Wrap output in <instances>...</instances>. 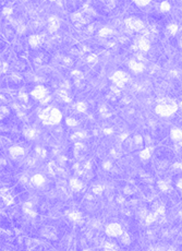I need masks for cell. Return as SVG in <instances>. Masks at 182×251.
Masks as SVG:
<instances>
[{
	"instance_id": "9",
	"label": "cell",
	"mask_w": 182,
	"mask_h": 251,
	"mask_svg": "<svg viewBox=\"0 0 182 251\" xmlns=\"http://www.w3.org/2000/svg\"><path fill=\"white\" fill-rule=\"evenodd\" d=\"M151 47V44H149V40L145 37H142L141 40H139V48L142 52H147Z\"/></svg>"
},
{
	"instance_id": "6",
	"label": "cell",
	"mask_w": 182,
	"mask_h": 251,
	"mask_svg": "<svg viewBox=\"0 0 182 251\" xmlns=\"http://www.w3.org/2000/svg\"><path fill=\"white\" fill-rule=\"evenodd\" d=\"M170 136L173 142H176L178 145H182V129L172 128L170 131Z\"/></svg>"
},
{
	"instance_id": "31",
	"label": "cell",
	"mask_w": 182,
	"mask_h": 251,
	"mask_svg": "<svg viewBox=\"0 0 182 251\" xmlns=\"http://www.w3.org/2000/svg\"><path fill=\"white\" fill-rule=\"evenodd\" d=\"M177 187L179 188L180 190H182V179H181V180H179V182L177 183Z\"/></svg>"
},
{
	"instance_id": "29",
	"label": "cell",
	"mask_w": 182,
	"mask_h": 251,
	"mask_svg": "<svg viewBox=\"0 0 182 251\" xmlns=\"http://www.w3.org/2000/svg\"><path fill=\"white\" fill-rule=\"evenodd\" d=\"M135 141H136L137 144H141L142 143V138L141 136H135Z\"/></svg>"
},
{
	"instance_id": "27",
	"label": "cell",
	"mask_w": 182,
	"mask_h": 251,
	"mask_svg": "<svg viewBox=\"0 0 182 251\" xmlns=\"http://www.w3.org/2000/svg\"><path fill=\"white\" fill-rule=\"evenodd\" d=\"M36 153H38L40 156H45V151H44L43 149L37 148V149H36Z\"/></svg>"
},
{
	"instance_id": "16",
	"label": "cell",
	"mask_w": 182,
	"mask_h": 251,
	"mask_svg": "<svg viewBox=\"0 0 182 251\" xmlns=\"http://www.w3.org/2000/svg\"><path fill=\"white\" fill-rule=\"evenodd\" d=\"M151 157V150H149L148 148L147 149H144V150L141 152V158H143V160H147V158Z\"/></svg>"
},
{
	"instance_id": "2",
	"label": "cell",
	"mask_w": 182,
	"mask_h": 251,
	"mask_svg": "<svg viewBox=\"0 0 182 251\" xmlns=\"http://www.w3.org/2000/svg\"><path fill=\"white\" fill-rule=\"evenodd\" d=\"M61 113L57 108H47L40 114V118L44 121H47L48 123H57L61 120Z\"/></svg>"
},
{
	"instance_id": "5",
	"label": "cell",
	"mask_w": 182,
	"mask_h": 251,
	"mask_svg": "<svg viewBox=\"0 0 182 251\" xmlns=\"http://www.w3.org/2000/svg\"><path fill=\"white\" fill-rule=\"evenodd\" d=\"M106 232L110 237H116V236H120L122 234V228H121V226L119 224L112 223L109 224L106 227Z\"/></svg>"
},
{
	"instance_id": "7",
	"label": "cell",
	"mask_w": 182,
	"mask_h": 251,
	"mask_svg": "<svg viewBox=\"0 0 182 251\" xmlns=\"http://www.w3.org/2000/svg\"><path fill=\"white\" fill-rule=\"evenodd\" d=\"M32 95H33V97H35L36 99H43V98H45L46 95H47V91H46L45 87L37 86L33 90Z\"/></svg>"
},
{
	"instance_id": "11",
	"label": "cell",
	"mask_w": 182,
	"mask_h": 251,
	"mask_svg": "<svg viewBox=\"0 0 182 251\" xmlns=\"http://www.w3.org/2000/svg\"><path fill=\"white\" fill-rule=\"evenodd\" d=\"M31 181L34 186H42L45 180H44V177L42 176V175H34V176L32 177Z\"/></svg>"
},
{
	"instance_id": "28",
	"label": "cell",
	"mask_w": 182,
	"mask_h": 251,
	"mask_svg": "<svg viewBox=\"0 0 182 251\" xmlns=\"http://www.w3.org/2000/svg\"><path fill=\"white\" fill-rule=\"evenodd\" d=\"M173 168H176V169H182V164H181V163H176V164L173 165Z\"/></svg>"
},
{
	"instance_id": "13",
	"label": "cell",
	"mask_w": 182,
	"mask_h": 251,
	"mask_svg": "<svg viewBox=\"0 0 182 251\" xmlns=\"http://www.w3.org/2000/svg\"><path fill=\"white\" fill-rule=\"evenodd\" d=\"M70 185H71L72 189H73V190H75V191L81 190V188H82V182H81L80 180H78V179H72L71 182H70Z\"/></svg>"
},
{
	"instance_id": "12",
	"label": "cell",
	"mask_w": 182,
	"mask_h": 251,
	"mask_svg": "<svg viewBox=\"0 0 182 251\" xmlns=\"http://www.w3.org/2000/svg\"><path fill=\"white\" fill-rule=\"evenodd\" d=\"M10 153H11L12 156H20V155H23L24 150L21 148V146H13V148L10 149Z\"/></svg>"
},
{
	"instance_id": "8",
	"label": "cell",
	"mask_w": 182,
	"mask_h": 251,
	"mask_svg": "<svg viewBox=\"0 0 182 251\" xmlns=\"http://www.w3.org/2000/svg\"><path fill=\"white\" fill-rule=\"evenodd\" d=\"M129 67H130V69L133 71V72H136V73L142 72L145 68L144 65H143L142 62H139V61H136V60H131L130 64H129Z\"/></svg>"
},
{
	"instance_id": "22",
	"label": "cell",
	"mask_w": 182,
	"mask_h": 251,
	"mask_svg": "<svg viewBox=\"0 0 182 251\" xmlns=\"http://www.w3.org/2000/svg\"><path fill=\"white\" fill-rule=\"evenodd\" d=\"M110 33H111V30H109V28H107V27L102 28V30L99 31V35L100 36H107V35H109Z\"/></svg>"
},
{
	"instance_id": "24",
	"label": "cell",
	"mask_w": 182,
	"mask_h": 251,
	"mask_svg": "<svg viewBox=\"0 0 182 251\" xmlns=\"http://www.w3.org/2000/svg\"><path fill=\"white\" fill-rule=\"evenodd\" d=\"M67 123H68L69 126H75L76 121L74 119H71V118H68V119H67Z\"/></svg>"
},
{
	"instance_id": "1",
	"label": "cell",
	"mask_w": 182,
	"mask_h": 251,
	"mask_svg": "<svg viewBox=\"0 0 182 251\" xmlns=\"http://www.w3.org/2000/svg\"><path fill=\"white\" fill-rule=\"evenodd\" d=\"M178 105L175 101L169 98H164L158 101L156 106V113L161 117H169L177 111Z\"/></svg>"
},
{
	"instance_id": "25",
	"label": "cell",
	"mask_w": 182,
	"mask_h": 251,
	"mask_svg": "<svg viewBox=\"0 0 182 251\" xmlns=\"http://www.w3.org/2000/svg\"><path fill=\"white\" fill-rule=\"evenodd\" d=\"M105 248L108 249V250H111V249H117V246L116 245H112V244H110V242H108V244L105 246Z\"/></svg>"
},
{
	"instance_id": "14",
	"label": "cell",
	"mask_w": 182,
	"mask_h": 251,
	"mask_svg": "<svg viewBox=\"0 0 182 251\" xmlns=\"http://www.w3.org/2000/svg\"><path fill=\"white\" fill-rule=\"evenodd\" d=\"M29 43H30V45H32V46L36 47L37 45H39L40 37L38 35H32L31 37H30V40H29Z\"/></svg>"
},
{
	"instance_id": "21",
	"label": "cell",
	"mask_w": 182,
	"mask_h": 251,
	"mask_svg": "<svg viewBox=\"0 0 182 251\" xmlns=\"http://www.w3.org/2000/svg\"><path fill=\"white\" fill-rule=\"evenodd\" d=\"M158 186L160 187V189L163 191H168V189H169V185H168V182H165V181H159Z\"/></svg>"
},
{
	"instance_id": "15",
	"label": "cell",
	"mask_w": 182,
	"mask_h": 251,
	"mask_svg": "<svg viewBox=\"0 0 182 251\" xmlns=\"http://www.w3.org/2000/svg\"><path fill=\"white\" fill-rule=\"evenodd\" d=\"M69 217L71 218L72 221L79 222V221H81L82 215H81V213H79V212H72V213H70V216H69Z\"/></svg>"
},
{
	"instance_id": "19",
	"label": "cell",
	"mask_w": 182,
	"mask_h": 251,
	"mask_svg": "<svg viewBox=\"0 0 182 251\" xmlns=\"http://www.w3.org/2000/svg\"><path fill=\"white\" fill-rule=\"evenodd\" d=\"M160 10H161V11H164V12L168 11V10H170V3L167 2V1H164V2H161Z\"/></svg>"
},
{
	"instance_id": "4",
	"label": "cell",
	"mask_w": 182,
	"mask_h": 251,
	"mask_svg": "<svg viewBox=\"0 0 182 251\" xmlns=\"http://www.w3.org/2000/svg\"><path fill=\"white\" fill-rule=\"evenodd\" d=\"M111 79H112V81H114V83L117 86L121 87L128 80V75H127V73L122 72V71H117L116 73H114Z\"/></svg>"
},
{
	"instance_id": "23",
	"label": "cell",
	"mask_w": 182,
	"mask_h": 251,
	"mask_svg": "<svg viewBox=\"0 0 182 251\" xmlns=\"http://www.w3.org/2000/svg\"><path fill=\"white\" fill-rule=\"evenodd\" d=\"M76 108H78L79 111H85L86 109V105L84 103H79L78 105H76Z\"/></svg>"
},
{
	"instance_id": "18",
	"label": "cell",
	"mask_w": 182,
	"mask_h": 251,
	"mask_svg": "<svg viewBox=\"0 0 182 251\" xmlns=\"http://www.w3.org/2000/svg\"><path fill=\"white\" fill-rule=\"evenodd\" d=\"M133 1L135 2V5L140 6V7H145L151 2V0H133Z\"/></svg>"
},
{
	"instance_id": "30",
	"label": "cell",
	"mask_w": 182,
	"mask_h": 251,
	"mask_svg": "<svg viewBox=\"0 0 182 251\" xmlns=\"http://www.w3.org/2000/svg\"><path fill=\"white\" fill-rule=\"evenodd\" d=\"M95 59H96V56H95V55H91V56L88 57L87 60H88V61H94Z\"/></svg>"
},
{
	"instance_id": "17",
	"label": "cell",
	"mask_w": 182,
	"mask_h": 251,
	"mask_svg": "<svg viewBox=\"0 0 182 251\" xmlns=\"http://www.w3.org/2000/svg\"><path fill=\"white\" fill-rule=\"evenodd\" d=\"M168 31H169V33L170 34L175 35V34L178 32V25L177 24H170V25H168Z\"/></svg>"
},
{
	"instance_id": "26",
	"label": "cell",
	"mask_w": 182,
	"mask_h": 251,
	"mask_svg": "<svg viewBox=\"0 0 182 251\" xmlns=\"http://www.w3.org/2000/svg\"><path fill=\"white\" fill-rule=\"evenodd\" d=\"M93 191H94V193H102L103 188L100 187V186H98V187H95L94 189H93Z\"/></svg>"
},
{
	"instance_id": "10",
	"label": "cell",
	"mask_w": 182,
	"mask_h": 251,
	"mask_svg": "<svg viewBox=\"0 0 182 251\" xmlns=\"http://www.w3.org/2000/svg\"><path fill=\"white\" fill-rule=\"evenodd\" d=\"M59 25H60V22H59V20H58V18H56V17L50 18V20H49V30H50V32H55V31H57L58 27H59Z\"/></svg>"
},
{
	"instance_id": "3",
	"label": "cell",
	"mask_w": 182,
	"mask_h": 251,
	"mask_svg": "<svg viewBox=\"0 0 182 251\" xmlns=\"http://www.w3.org/2000/svg\"><path fill=\"white\" fill-rule=\"evenodd\" d=\"M127 27L133 31H142L144 28V23L141 20L135 19V18H129L124 21Z\"/></svg>"
},
{
	"instance_id": "20",
	"label": "cell",
	"mask_w": 182,
	"mask_h": 251,
	"mask_svg": "<svg viewBox=\"0 0 182 251\" xmlns=\"http://www.w3.org/2000/svg\"><path fill=\"white\" fill-rule=\"evenodd\" d=\"M26 136H29L30 139H34L36 136H37V131L34 129H29V131L26 132Z\"/></svg>"
}]
</instances>
